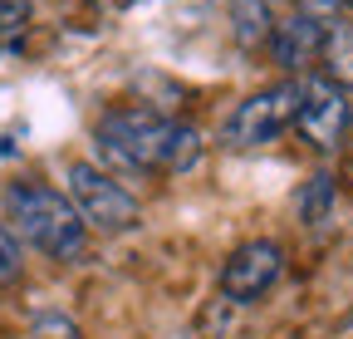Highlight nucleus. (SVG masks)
I'll list each match as a JSON object with an SVG mask.
<instances>
[{
  "label": "nucleus",
  "instance_id": "6",
  "mask_svg": "<svg viewBox=\"0 0 353 339\" xmlns=\"http://www.w3.org/2000/svg\"><path fill=\"white\" fill-rule=\"evenodd\" d=\"M294 128L304 133V143L314 148H339L348 133V94L339 89L334 79L314 74V79H299V108H294Z\"/></svg>",
  "mask_w": 353,
  "mask_h": 339
},
{
  "label": "nucleus",
  "instance_id": "13",
  "mask_svg": "<svg viewBox=\"0 0 353 339\" xmlns=\"http://www.w3.org/2000/svg\"><path fill=\"white\" fill-rule=\"evenodd\" d=\"M294 6H299V15H309V20L329 25V20H339V10L348 6V0H294Z\"/></svg>",
  "mask_w": 353,
  "mask_h": 339
},
{
  "label": "nucleus",
  "instance_id": "2",
  "mask_svg": "<svg viewBox=\"0 0 353 339\" xmlns=\"http://www.w3.org/2000/svg\"><path fill=\"white\" fill-rule=\"evenodd\" d=\"M6 222L25 246H34L39 256H50V261L74 266V261L88 256V226H83V217L74 211V202L59 187L15 182L6 192Z\"/></svg>",
  "mask_w": 353,
  "mask_h": 339
},
{
  "label": "nucleus",
  "instance_id": "14",
  "mask_svg": "<svg viewBox=\"0 0 353 339\" xmlns=\"http://www.w3.org/2000/svg\"><path fill=\"white\" fill-rule=\"evenodd\" d=\"M348 177H353V153H348Z\"/></svg>",
  "mask_w": 353,
  "mask_h": 339
},
{
  "label": "nucleus",
  "instance_id": "5",
  "mask_svg": "<svg viewBox=\"0 0 353 339\" xmlns=\"http://www.w3.org/2000/svg\"><path fill=\"white\" fill-rule=\"evenodd\" d=\"M280 275H285V246L260 236V241H245L226 256V266H221V295L231 305H255Z\"/></svg>",
  "mask_w": 353,
  "mask_h": 339
},
{
  "label": "nucleus",
  "instance_id": "11",
  "mask_svg": "<svg viewBox=\"0 0 353 339\" xmlns=\"http://www.w3.org/2000/svg\"><path fill=\"white\" fill-rule=\"evenodd\" d=\"M25 271V251H20V236L10 226H0V285H15Z\"/></svg>",
  "mask_w": 353,
  "mask_h": 339
},
{
  "label": "nucleus",
  "instance_id": "8",
  "mask_svg": "<svg viewBox=\"0 0 353 339\" xmlns=\"http://www.w3.org/2000/svg\"><path fill=\"white\" fill-rule=\"evenodd\" d=\"M324 79H334L339 89H353V20H329L324 25V50H319Z\"/></svg>",
  "mask_w": 353,
  "mask_h": 339
},
{
  "label": "nucleus",
  "instance_id": "3",
  "mask_svg": "<svg viewBox=\"0 0 353 339\" xmlns=\"http://www.w3.org/2000/svg\"><path fill=\"white\" fill-rule=\"evenodd\" d=\"M294 108H299V79H280L270 89H255L250 99H241L226 118H221V143L226 148L275 143L285 128H294Z\"/></svg>",
  "mask_w": 353,
  "mask_h": 339
},
{
  "label": "nucleus",
  "instance_id": "10",
  "mask_svg": "<svg viewBox=\"0 0 353 339\" xmlns=\"http://www.w3.org/2000/svg\"><path fill=\"white\" fill-rule=\"evenodd\" d=\"M334 202H339V182H334L329 173H314V177L299 187L294 211H299V222H304V226H324V222L334 217Z\"/></svg>",
  "mask_w": 353,
  "mask_h": 339
},
{
  "label": "nucleus",
  "instance_id": "16",
  "mask_svg": "<svg viewBox=\"0 0 353 339\" xmlns=\"http://www.w3.org/2000/svg\"><path fill=\"white\" fill-rule=\"evenodd\" d=\"M348 118H353V104H348Z\"/></svg>",
  "mask_w": 353,
  "mask_h": 339
},
{
  "label": "nucleus",
  "instance_id": "7",
  "mask_svg": "<svg viewBox=\"0 0 353 339\" xmlns=\"http://www.w3.org/2000/svg\"><path fill=\"white\" fill-rule=\"evenodd\" d=\"M319 50H324V25L319 20H309V15H285L275 20L270 30V55L285 74H304L309 64H319Z\"/></svg>",
  "mask_w": 353,
  "mask_h": 339
},
{
  "label": "nucleus",
  "instance_id": "9",
  "mask_svg": "<svg viewBox=\"0 0 353 339\" xmlns=\"http://www.w3.org/2000/svg\"><path fill=\"white\" fill-rule=\"evenodd\" d=\"M270 30H275V6L270 0H231V35L245 50L270 45Z\"/></svg>",
  "mask_w": 353,
  "mask_h": 339
},
{
  "label": "nucleus",
  "instance_id": "1",
  "mask_svg": "<svg viewBox=\"0 0 353 339\" xmlns=\"http://www.w3.org/2000/svg\"><path fill=\"white\" fill-rule=\"evenodd\" d=\"M94 143L113 173H192L206 148L192 123L152 108H108Z\"/></svg>",
  "mask_w": 353,
  "mask_h": 339
},
{
  "label": "nucleus",
  "instance_id": "4",
  "mask_svg": "<svg viewBox=\"0 0 353 339\" xmlns=\"http://www.w3.org/2000/svg\"><path fill=\"white\" fill-rule=\"evenodd\" d=\"M64 197L74 202V211L83 217L88 231H132L143 222L138 197H132L113 173L94 167V162H74L69 167V192Z\"/></svg>",
  "mask_w": 353,
  "mask_h": 339
},
{
  "label": "nucleus",
  "instance_id": "15",
  "mask_svg": "<svg viewBox=\"0 0 353 339\" xmlns=\"http://www.w3.org/2000/svg\"><path fill=\"white\" fill-rule=\"evenodd\" d=\"M0 50H6V35H0Z\"/></svg>",
  "mask_w": 353,
  "mask_h": 339
},
{
  "label": "nucleus",
  "instance_id": "12",
  "mask_svg": "<svg viewBox=\"0 0 353 339\" xmlns=\"http://www.w3.org/2000/svg\"><path fill=\"white\" fill-rule=\"evenodd\" d=\"M30 334H34V339H83V334H79V325H74L69 315H39Z\"/></svg>",
  "mask_w": 353,
  "mask_h": 339
}]
</instances>
